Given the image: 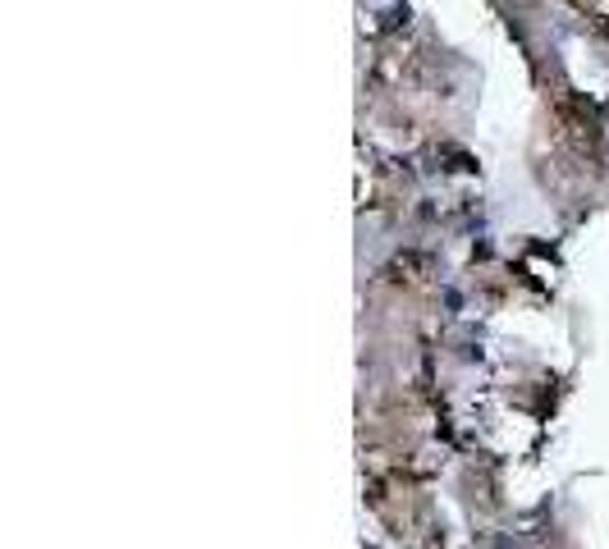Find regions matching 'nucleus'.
<instances>
[{
	"label": "nucleus",
	"instance_id": "obj_1",
	"mask_svg": "<svg viewBox=\"0 0 609 549\" xmlns=\"http://www.w3.org/2000/svg\"><path fill=\"white\" fill-rule=\"evenodd\" d=\"M600 33H605V37H609V10H605V14H600Z\"/></svg>",
	"mask_w": 609,
	"mask_h": 549
}]
</instances>
